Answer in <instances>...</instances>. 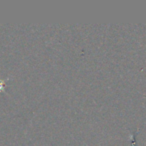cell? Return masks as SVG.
<instances>
[{
	"mask_svg": "<svg viewBox=\"0 0 146 146\" xmlns=\"http://www.w3.org/2000/svg\"><path fill=\"white\" fill-rule=\"evenodd\" d=\"M5 82H6V80H2V79H0V93H1V92L4 91V90H5V88H4Z\"/></svg>",
	"mask_w": 146,
	"mask_h": 146,
	"instance_id": "1",
	"label": "cell"
}]
</instances>
